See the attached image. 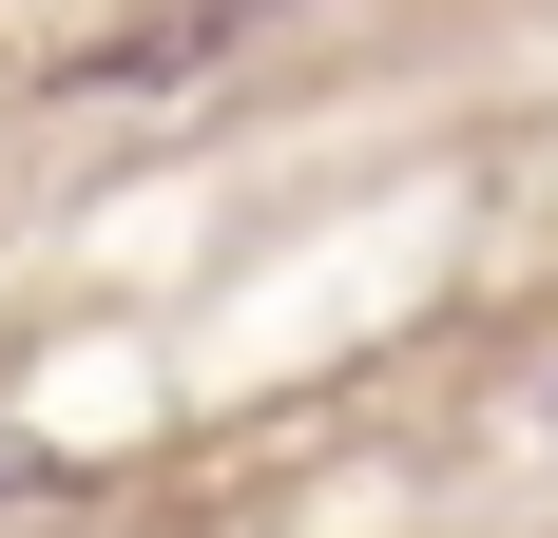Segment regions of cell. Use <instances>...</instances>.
<instances>
[{
  "label": "cell",
  "instance_id": "cell-1",
  "mask_svg": "<svg viewBox=\"0 0 558 538\" xmlns=\"http://www.w3.org/2000/svg\"><path fill=\"white\" fill-rule=\"evenodd\" d=\"M270 0H155L135 39H97V58H58V97H173V77H213L231 39H251Z\"/></svg>",
  "mask_w": 558,
  "mask_h": 538
},
{
  "label": "cell",
  "instance_id": "cell-2",
  "mask_svg": "<svg viewBox=\"0 0 558 538\" xmlns=\"http://www.w3.org/2000/svg\"><path fill=\"white\" fill-rule=\"evenodd\" d=\"M0 500H58V442H0Z\"/></svg>",
  "mask_w": 558,
  "mask_h": 538
},
{
  "label": "cell",
  "instance_id": "cell-3",
  "mask_svg": "<svg viewBox=\"0 0 558 538\" xmlns=\"http://www.w3.org/2000/svg\"><path fill=\"white\" fill-rule=\"evenodd\" d=\"M539 424H558V384H539Z\"/></svg>",
  "mask_w": 558,
  "mask_h": 538
}]
</instances>
